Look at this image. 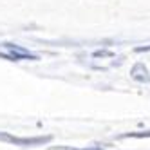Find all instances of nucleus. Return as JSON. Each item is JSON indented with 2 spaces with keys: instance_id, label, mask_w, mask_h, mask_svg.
<instances>
[{
  "instance_id": "nucleus-5",
  "label": "nucleus",
  "mask_w": 150,
  "mask_h": 150,
  "mask_svg": "<svg viewBox=\"0 0 150 150\" xmlns=\"http://www.w3.org/2000/svg\"><path fill=\"white\" fill-rule=\"evenodd\" d=\"M92 56L94 58H107V56H114V52H110V51H96Z\"/></svg>"
},
{
  "instance_id": "nucleus-3",
  "label": "nucleus",
  "mask_w": 150,
  "mask_h": 150,
  "mask_svg": "<svg viewBox=\"0 0 150 150\" xmlns=\"http://www.w3.org/2000/svg\"><path fill=\"white\" fill-rule=\"evenodd\" d=\"M4 45H6V49H9L11 52H16V54H22V56H25L27 60H38V56H36V54H33V52H29L27 49L20 47V45H15V44H4Z\"/></svg>"
},
{
  "instance_id": "nucleus-7",
  "label": "nucleus",
  "mask_w": 150,
  "mask_h": 150,
  "mask_svg": "<svg viewBox=\"0 0 150 150\" xmlns=\"http://www.w3.org/2000/svg\"><path fill=\"white\" fill-rule=\"evenodd\" d=\"M49 150H74V146H52Z\"/></svg>"
},
{
  "instance_id": "nucleus-6",
  "label": "nucleus",
  "mask_w": 150,
  "mask_h": 150,
  "mask_svg": "<svg viewBox=\"0 0 150 150\" xmlns=\"http://www.w3.org/2000/svg\"><path fill=\"white\" fill-rule=\"evenodd\" d=\"M134 51L137 52V54H139V52H148V51H150V45H143V47H136Z\"/></svg>"
},
{
  "instance_id": "nucleus-2",
  "label": "nucleus",
  "mask_w": 150,
  "mask_h": 150,
  "mask_svg": "<svg viewBox=\"0 0 150 150\" xmlns=\"http://www.w3.org/2000/svg\"><path fill=\"white\" fill-rule=\"evenodd\" d=\"M130 76L136 80V81H139V83H150V74H148V69H146V65L145 63H136V65L130 69Z\"/></svg>"
},
{
  "instance_id": "nucleus-1",
  "label": "nucleus",
  "mask_w": 150,
  "mask_h": 150,
  "mask_svg": "<svg viewBox=\"0 0 150 150\" xmlns=\"http://www.w3.org/2000/svg\"><path fill=\"white\" fill-rule=\"evenodd\" d=\"M51 136H36V137H18V136H11L7 132H0V141L15 145V146H40L51 141Z\"/></svg>"
},
{
  "instance_id": "nucleus-8",
  "label": "nucleus",
  "mask_w": 150,
  "mask_h": 150,
  "mask_svg": "<svg viewBox=\"0 0 150 150\" xmlns=\"http://www.w3.org/2000/svg\"><path fill=\"white\" fill-rule=\"evenodd\" d=\"M74 150H103L101 146H87V148H74Z\"/></svg>"
},
{
  "instance_id": "nucleus-4",
  "label": "nucleus",
  "mask_w": 150,
  "mask_h": 150,
  "mask_svg": "<svg viewBox=\"0 0 150 150\" xmlns=\"http://www.w3.org/2000/svg\"><path fill=\"white\" fill-rule=\"evenodd\" d=\"M121 139H127V137H137V139H143V137H150V130H145V132H128V134H123L120 136Z\"/></svg>"
}]
</instances>
